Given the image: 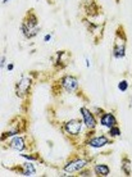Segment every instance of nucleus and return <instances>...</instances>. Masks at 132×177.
<instances>
[{"mask_svg":"<svg viewBox=\"0 0 132 177\" xmlns=\"http://www.w3.org/2000/svg\"><path fill=\"white\" fill-rule=\"evenodd\" d=\"M39 31H40V27H39L37 17L32 10H30L24 17L22 24H21V32L26 39H32L39 34Z\"/></svg>","mask_w":132,"mask_h":177,"instance_id":"1","label":"nucleus"},{"mask_svg":"<svg viewBox=\"0 0 132 177\" xmlns=\"http://www.w3.org/2000/svg\"><path fill=\"white\" fill-rule=\"evenodd\" d=\"M90 161H91L90 158H76V159H72V161L67 162V164L63 167V171L66 173L80 172L81 169L87 167V164L90 163Z\"/></svg>","mask_w":132,"mask_h":177,"instance_id":"2","label":"nucleus"},{"mask_svg":"<svg viewBox=\"0 0 132 177\" xmlns=\"http://www.w3.org/2000/svg\"><path fill=\"white\" fill-rule=\"evenodd\" d=\"M32 86V79L28 76H22L16 84V95L18 98H26V95L30 94Z\"/></svg>","mask_w":132,"mask_h":177,"instance_id":"3","label":"nucleus"},{"mask_svg":"<svg viewBox=\"0 0 132 177\" xmlns=\"http://www.w3.org/2000/svg\"><path fill=\"white\" fill-rule=\"evenodd\" d=\"M59 85H60V87L68 94H73L78 90V80L74 76H71V75L63 76L62 79L59 80Z\"/></svg>","mask_w":132,"mask_h":177,"instance_id":"4","label":"nucleus"},{"mask_svg":"<svg viewBox=\"0 0 132 177\" xmlns=\"http://www.w3.org/2000/svg\"><path fill=\"white\" fill-rule=\"evenodd\" d=\"M81 116H82V121H83V125L87 127V130H96V126H98V121H96V117L91 111H88L87 108L81 107L80 109Z\"/></svg>","mask_w":132,"mask_h":177,"instance_id":"5","label":"nucleus"},{"mask_svg":"<svg viewBox=\"0 0 132 177\" xmlns=\"http://www.w3.org/2000/svg\"><path fill=\"white\" fill-rule=\"evenodd\" d=\"M82 125H83V121H81V119H71V121L66 122L64 131L69 136H78L82 130Z\"/></svg>","mask_w":132,"mask_h":177,"instance_id":"6","label":"nucleus"},{"mask_svg":"<svg viewBox=\"0 0 132 177\" xmlns=\"http://www.w3.org/2000/svg\"><path fill=\"white\" fill-rule=\"evenodd\" d=\"M113 140H110L108 136L105 135H100V136H92L91 139H87L85 141V144L88 145L90 148H94V149H99V148H103L105 145L112 144Z\"/></svg>","mask_w":132,"mask_h":177,"instance_id":"7","label":"nucleus"},{"mask_svg":"<svg viewBox=\"0 0 132 177\" xmlns=\"http://www.w3.org/2000/svg\"><path fill=\"white\" fill-rule=\"evenodd\" d=\"M9 148L13 150H17V151L27 150L26 136H14L13 139L9 141Z\"/></svg>","mask_w":132,"mask_h":177,"instance_id":"8","label":"nucleus"},{"mask_svg":"<svg viewBox=\"0 0 132 177\" xmlns=\"http://www.w3.org/2000/svg\"><path fill=\"white\" fill-rule=\"evenodd\" d=\"M14 172H17L18 175H22V176H34L36 173V168H35V164L34 162H27L24 163L23 166L21 167H16V168H12Z\"/></svg>","mask_w":132,"mask_h":177,"instance_id":"9","label":"nucleus"},{"mask_svg":"<svg viewBox=\"0 0 132 177\" xmlns=\"http://www.w3.org/2000/svg\"><path fill=\"white\" fill-rule=\"evenodd\" d=\"M100 125L103 127H106V128H110V127L113 126H117L118 125V119H117V117L113 114V113H103L100 116Z\"/></svg>","mask_w":132,"mask_h":177,"instance_id":"10","label":"nucleus"},{"mask_svg":"<svg viewBox=\"0 0 132 177\" xmlns=\"http://www.w3.org/2000/svg\"><path fill=\"white\" fill-rule=\"evenodd\" d=\"M126 49H127V40L119 42H114V46H113V56L117 59L124 58L126 56Z\"/></svg>","mask_w":132,"mask_h":177,"instance_id":"11","label":"nucleus"},{"mask_svg":"<svg viewBox=\"0 0 132 177\" xmlns=\"http://www.w3.org/2000/svg\"><path fill=\"white\" fill-rule=\"evenodd\" d=\"M92 169H94V172L96 175L100 177H106L110 175V168L108 164H95Z\"/></svg>","mask_w":132,"mask_h":177,"instance_id":"12","label":"nucleus"},{"mask_svg":"<svg viewBox=\"0 0 132 177\" xmlns=\"http://www.w3.org/2000/svg\"><path fill=\"white\" fill-rule=\"evenodd\" d=\"M121 169L124 173V176H131L132 173V167H131V161L128 159V157L122 158V164H121Z\"/></svg>","mask_w":132,"mask_h":177,"instance_id":"13","label":"nucleus"},{"mask_svg":"<svg viewBox=\"0 0 132 177\" xmlns=\"http://www.w3.org/2000/svg\"><path fill=\"white\" fill-rule=\"evenodd\" d=\"M108 135L110 137H113V139H114V137H119L121 135H122V132H121V128L118 127V125L110 127L109 131H108Z\"/></svg>","mask_w":132,"mask_h":177,"instance_id":"14","label":"nucleus"},{"mask_svg":"<svg viewBox=\"0 0 132 177\" xmlns=\"http://www.w3.org/2000/svg\"><path fill=\"white\" fill-rule=\"evenodd\" d=\"M19 157L27 159V161H31V162H37V161H40V157H39L37 153H35V154H19Z\"/></svg>","mask_w":132,"mask_h":177,"instance_id":"15","label":"nucleus"},{"mask_svg":"<svg viewBox=\"0 0 132 177\" xmlns=\"http://www.w3.org/2000/svg\"><path fill=\"white\" fill-rule=\"evenodd\" d=\"M118 90L121 93H126L128 90V81L127 80H121L118 82Z\"/></svg>","mask_w":132,"mask_h":177,"instance_id":"16","label":"nucleus"},{"mask_svg":"<svg viewBox=\"0 0 132 177\" xmlns=\"http://www.w3.org/2000/svg\"><path fill=\"white\" fill-rule=\"evenodd\" d=\"M80 177H88V176H92V172L90 169H81L80 171Z\"/></svg>","mask_w":132,"mask_h":177,"instance_id":"17","label":"nucleus"},{"mask_svg":"<svg viewBox=\"0 0 132 177\" xmlns=\"http://www.w3.org/2000/svg\"><path fill=\"white\" fill-rule=\"evenodd\" d=\"M94 113H95V114H98V116H101L103 113H104V111H103L101 108H99V107H95L94 108Z\"/></svg>","mask_w":132,"mask_h":177,"instance_id":"18","label":"nucleus"},{"mask_svg":"<svg viewBox=\"0 0 132 177\" xmlns=\"http://www.w3.org/2000/svg\"><path fill=\"white\" fill-rule=\"evenodd\" d=\"M5 61H6V58H5V56H3L1 61H0V68H1V69H3V67L5 66Z\"/></svg>","mask_w":132,"mask_h":177,"instance_id":"19","label":"nucleus"},{"mask_svg":"<svg viewBox=\"0 0 132 177\" xmlns=\"http://www.w3.org/2000/svg\"><path fill=\"white\" fill-rule=\"evenodd\" d=\"M51 36H53V34H48V35H46V36L44 37V41H45V42H48V41L51 39Z\"/></svg>","mask_w":132,"mask_h":177,"instance_id":"20","label":"nucleus"},{"mask_svg":"<svg viewBox=\"0 0 132 177\" xmlns=\"http://www.w3.org/2000/svg\"><path fill=\"white\" fill-rule=\"evenodd\" d=\"M13 68H14V64H13V63H9L8 67H6V69H8V71H12Z\"/></svg>","mask_w":132,"mask_h":177,"instance_id":"21","label":"nucleus"},{"mask_svg":"<svg viewBox=\"0 0 132 177\" xmlns=\"http://www.w3.org/2000/svg\"><path fill=\"white\" fill-rule=\"evenodd\" d=\"M8 1H9V0H3V4H6Z\"/></svg>","mask_w":132,"mask_h":177,"instance_id":"22","label":"nucleus"}]
</instances>
